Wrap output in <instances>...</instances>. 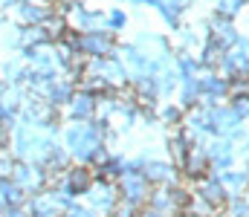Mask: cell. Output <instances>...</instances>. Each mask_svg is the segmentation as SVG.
Returning a JSON list of instances; mask_svg holds the SVG:
<instances>
[{
	"mask_svg": "<svg viewBox=\"0 0 249 217\" xmlns=\"http://www.w3.org/2000/svg\"><path fill=\"white\" fill-rule=\"evenodd\" d=\"M12 183H15V185H20L26 194H29V191H32V194H38V191L44 188V171H35V168H29V165L18 162V165H15V171H12Z\"/></svg>",
	"mask_w": 249,
	"mask_h": 217,
	"instance_id": "cell-7",
	"label": "cell"
},
{
	"mask_svg": "<svg viewBox=\"0 0 249 217\" xmlns=\"http://www.w3.org/2000/svg\"><path fill=\"white\" fill-rule=\"evenodd\" d=\"M107 20H110V26H116V29L124 26V15H122V12H110V15H107Z\"/></svg>",
	"mask_w": 249,
	"mask_h": 217,
	"instance_id": "cell-18",
	"label": "cell"
},
{
	"mask_svg": "<svg viewBox=\"0 0 249 217\" xmlns=\"http://www.w3.org/2000/svg\"><path fill=\"white\" fill-rule=\"evenodd\" d=\"M3 217H32V209H29V200L23 206H6Z\"/></svg>",
	"mask_w": 249,
	"mask_h": 217,
	"instance_id": "cell-15",
	"label": "cell"
},
{
	"mask_svg": "<svg viewBox=\"0 0 249 217\" xmlns=\"http://www.w3.org/2000/svg\"><path fill=\"white\" fill-rule=\"evenodd\" d=\"M209 159H212V168L217 165V171H226L232 165V148L226 142H214L209 150Z\"/></svg>",
	"mask_w": 249,
	"mask_h": 217,
	"instance_id": "cell-11",
	"label": "cell"
},
{
	"mask_svg": "<svg viewBox=\"0 0 249 217\" xmlns=\"http://www.w3.org/2000/svg\"><path fill=\"white\" fill-rule=\"evenodd\" d=\"M70 113L78 119V122H87L93 113H96V96L93 93H72L70 96Z\"/></svg>",
	"mask_w": 249,
	"mask_h": 217,
	"instance_id": "cell-8",
	"label": "cell"
},
{
	"mask_svg": "<svg viewBox=\"0 0 249 217\" xmlns=\"http://www.w3.org/2000/svg\"><path fill=\"white\" fill-rule=\"evenodd\" d=\"M194 188H197V197L212 209V215L226 212V206H229V191L220 185V180L203 177V180H194Z\"/></svg>",
	"mask_w": 249,
	"mask_h": 217,
	"instance_id": "cell-2",
	"label": "cell"
},
{
	"mask_svg": "<svg viewBox=\"0 0 249 217\" xmlns=\"http://www.w3.org/2000/svg\"><path fill=\"white\" fill-rule=\"evenodd\" d=\"M116 185H119V197L133 206H142L151 197V183L142 177V171H122Z\"/></svg>",
	"mask_w": 249,
	"mask_h": 217,
	"instance_id": "cell-1",
	"label": "cell"
},
{
	"mask_svg": "<svg viewBox=\"0 0 249 217\" xmlns=\"http://www.w3.org/2000/svg\"><path fill=\"white\" fill-rule=\"evenodd\" d=\"M241 6H244V0H220V3H217V9H220L223 17H232Z\"/></svg>",
	"mask_w": 249,
	"mask_h": 217,
	"instance_id": "cell-14",
	"label": "cell"
},
{
	"mask_svg": "<svg viewBox=\"0 0 249 217\" xmlns=\"http://www.w3.org/2000/svg\"><path fill=\"white\" fill-rule=\"evenodd\" d=\"M209 171H212L209 150L200 148V145H188L186 162H183V174H186L188 180H203V177H209Z\"/></svg>",
	"mask_w": 249,
	"mask_h": 217,
	"instance_id": "cell-4",
	"label": "cell"
},
{
	"mask_svg": "<svg viewBox=\"0 0 249 217\" xmlns=\"http://www.w3.org/2000/svg\"><path fill=\"white\" fill-rule=\"evenodd\" d=\"M32 217H64V206L55 191H38L29 200Z\"/></svg>",
	"mask_w": 249,
	"mask_h": 217,
	"instance_id": "cell-5",
	"label": "cell"
},
{
	"mask_svg": "<svg viewBox=\"0 0 249 217\" xmlns=\"http://www.w3.org/2000/svg\"><path fill=\"white\" fill-rule=\"evenodd\" d=\"M64 217H96V212H90V209H78V206H70Z\"/></svg>",
	"mask_w": 249,
	"mask_h": 217,
	"instance_id": "cell-17",
	"label": "cell"
},
{
	"mask_svg": "<svg viewBox=\"0 0 249 217\" xmlns=\"http://www.w3.org/2000/svg\"><path fill=\"white\" fill-rule=\"evenodd\" d=\"M113 47H116V41L110 32H99V29L81 32V52L87 58H107L113 52Z\"/></svg>",
	"mask_w": 249,
	"mask_h": 217,
	"instance_id": "cell-3",
	"label": "cell"
},
{
	"mask_svg": "<svg viewBox=\"0 0 249 217\" xmlns=\"http://www.w3.org/2000/svg\"><path fill=\"white\" fill-rule=\"evenodd\" d=\"M220 185H223L226 191H244V188L249 185V177L244 174V171H223Z\"/></svg>",
	"mask_w": 249,
	"mask_h": 217,
	"instance_id": "cell-12",
	"label": "cell"
},
{
	"mask_svg": "<svg viewBox=\"0 0 249 217\" xmlns=\"http://www.w3.org/2000/svg\"><path fill=\"white\" fill-rule=\"evenodd\" d=\"M232 110L238 113V119H247V116H249V96L232 99Z\"/></svg>",
	"mask_w": 249,
	"mask_h": 217,
	"instance_id": "cell-16",
	"label": "cell"
},
{
	"mask_svg": "<svg viewBox=\"0 0 249 217\" xmlns=\"http://www.w3.org/2000/svg\"><path fill=\"white\" fill-rule=\"evenodd\" d=\"M15 159L6 153V150H0V183H6V180H12V171H15Z\"/></svg>",
	"mask_w": 249,
	"mask_h": 217,
	"instance_id": "cell-13",
	"label": "cell"
},
{
	"mask_svg": "<svg viewBox=\"0 0 249 217\" xmlns=\"http://www.w3.org/2000/svg\"><path fill=\"white\" fill-rule=\"evenodd\" d=\"M0 3H3V6H20L23 0H0Z\"/></svg>",
	"mask_w": 249,
	"mask_h": 217,
	"instance_id": "cell-19",
	"label": "cell"
},
{
	"mask_svg": "<svg viewBox=\"0 0 249 217\" xmlns=\"http://www.w3.org/2000/svg\"><path fill=\"white\" fill-rule=\"evenodd\" d=\"M93 185H96V174H93V168H87V165H75V168L67 171L64 188H67L70 194H87Z\"/></svg>",
	"mask_w": 249,
	"mask_h": 217,
	"instance_id": "cell-6",
	"label": "cell"
},
{
	"mask_svg": "<svg viewBox=\"0 0 249 217\" xmlns=\"http://www.w3.org/2000/svg\"><path fill=\"white\" fill-rule=\"evenodd\" d=\"M142 177L151 183V185H168L171 180H174V165H168V162H145L142 165Z\"/></svg>",
	"mask_w": 249,
	"mask_h": 217,
	"instance_id": "cell-9",
	"label": "cell"
},
{
	"mask_svg": "<svg viewBox=\"0 0 249 217\" xmlns=\"http://www.w3.org/2000/svg\"><path fill=\"white\" fill-rule=\"evenodd\" d=\"M168 153H171V165L183 171V162H186V153H188V142L183 134H174L168 139Z\"/></svg>",
	"mask_w": 249,
	"mask_h": 217,
	"instance_id": "cell-10",
	"label": "cell"
},
{
	"mask_svg": "<svg viewBox=\"0 0 249 217\" xmlns=\"http://www.w3.org/2000/svg\"><path fill=\"white\" fill-rule=\"evenodd\" d=\"M130 3H136V0H130Z\"/></svg>",
	"mask_w": 249,
	"mask_h": 217,
	"instance_id": "cell-20",
	"label": "cell"
}]
</instances>
